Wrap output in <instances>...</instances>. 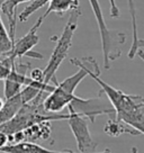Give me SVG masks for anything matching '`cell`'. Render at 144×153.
Instances as JSON below:
<instances>
[{"mask_svg": "<svg viewBox=\"0 0 144 153\" xmlns=\"http://www.w3.org/2000/svg\"><path fill=\"white\" fill-rule=\"evenodd\" d=\"M29 78L34 80V81H39V82H44V74H43V70L41 69H34L30 72V76Z\"/></svg>", "mask_w": 144, "mask_h": 153, "instance_id": "5bb4252c", "label": "cell"}, {"mask_svg": "<svg viewBox=\"0 0 144 153\" xmlns=\"http://www.w3.org/2000/svg\"><path fill=\"white\" fill-rule=\"evenodd\" d=\"M68 107L78 114L85 116L91 123H95L96 117L100 115H109L111 117H115V110L102 90L99 91L97 96L88 99L74 96Z\"/></svg>", "mask_w": 144, "mask_h": 153, "instance_id": "277c9868", "label": "cell"}, {"mask_svg": "<svg viewBox=\"0 0 144 153\" xmlns=\"http://www.w3.org/2000/svg\"><path fill=\"white\" fill-rule=\"evenodd\" d=\"M137 48H144V39H140L137 41Z\"/></svg>", "mask_w": 144, "mask_h": 153, "instance_id": "2e32d148", "label": "cell"}, {"mask_svg": "<svg viewBox=\"0 0 144 153\" xmlns=\"http://www.w3.org/2000/svg\"><path fill=\"white\" fill-rule=\"evenodd\" d=\"M4 104H5V100H4L2 98H0V109L4 107Z\"/></svg>", "mask_w": 144, "mask_h": 153, "instance_id": "e0dca14e", "label": "cell"}, {"mask_svg": "<svg viewBox=\"0 0 144 153\" xmlns=\"http://www.w3.org/2000/svg\"><path fill=\"white\" fill-rule=\"evenodd\" d=\"M30 0H5L1 4V13L7 16L8 22H9V35L13 41L15 39L16 36V9L17 7L23 4V2H27Z\"/></svg>", "mask_w": 144, "mask_h": 153, "instance_id": "8fae6325", "label": "cell"}, {"mask_svg": "<svg viewBox=\"0 0 144 153\" xmlns=\"http://www.w3.org/2000/svg\"><path fill=\"white\" fill-rule=\"evenodd\" d=\"M0 152L4 153H80V152H72V151H54L48 148H44L39 144H36L29 141H22L16 142L8 145H5L4 148L0 149ZM95 153H111V150H105L102 152Z\"/></svg>", "mask_w": 144, "mask_h": 153, "instance_id": "52a82bcc", "label": "cell"}, {"mask_svg": "<svg viewBox=\"0 0 144 153\" xmlns=\"http://www.w3.org/2000/svg\"><path fill=\"white\" fill-rule=\"evenodd\" d=\"M78 8H80L78 0H51L48 2V7L46 11L41 17L45 19L52 13L59 15V16H63L68 11L78 9Z\"/></svg>", "mask_w": 144, "mask_h": 153, "instance_id": "30bf717a", "label": "cell"}, {"mask_svg": "<svg viewBox=\"0 0 144 153\" xmlns=\"http://www.w3.org/2000/svg\"><path fill=\"white\" fill-rule=\"evenodd\" d=\"M9 142V139H8V135L4 132H0V149L4 148L5 145H7V143Z\"/></svg>", "mask_w": 144, "mask_h": 153, "instance_id": "9a60e30c", "label": "cell"}, {"mask_svg": "<svg viewBox=\"0 0 144 153\" xmlns=\"http://www.w3.org/2000/svg\"><path fill=\"white\" fill-rule=\"evenodd\" d=\"M104 132H105V134L109 135L111 137H118L123 134H128L132 136L140 135L139 132H136L135 129L130 127L128 125H126L116 117H111L107 120V123L104 126Z\"/></svg>", "mask_w": 144, "mask_h": 153, "instance_id": "9c48e42d", "label": "cell"}, {"mask_svg": "<svg viewBox=\"0 0 144 153\" xmlns=\"http://www.w3.org/2000/svg\"><path fill=\"white\" fill-rule=\"evenodd\" d=\"M70 62L73 65H77L79 70L71 76L64 79L62 82L58 81V83L54 86V89L44 98L43 108L46 113H61L65 107H68L76 96L74 91L78 85L88 76V72L80 59L73 57L70 60Z\"/></svg>", "mask_w": 144, "mask_h": 153, "instance_id": "7a4b0ae2", "label": "cell"}, {"mask_svg": "<svg viewBox=\"0 0 144 153\" xmlns=\"http://www.w3.org/2000/svg\"><path fill=\"white\" fill-rule=\"evenodd\" d=\"M132 153H137V149L135 148V146L134 148H132Z\"/></svg>", "mask_w": 144, "mask_h": 153, "instance_id": "ac0fdd59", "label": "cell"}, {"mask_svg": "<svg viewBox=\"0 0 144 153\" xmlns=\"http://www.w3.org/2000/svg\"><path fill=\"white\" fill-rule=\"evenodd\" d=\"M1 4L2 1H0V57L7 55L11 51L14 45V41L10 37L9 32L5 27V24L1 18Z\"/></svg>", "mask_w": 144, "mask_h": 153, "instance_id": "7c38bea8", "label": "cell"}, {"mask_svg": "<svg viewBox=\"0 0 144 153\" xmlns=\"http://www.w3.org/2000/svg\"><path fill=\"white\" fill-rule=\"evenodd\" d=\"M24 105L25 102L23 100L20 92L6 99L4 107L0 109V125L11 120Z\"/></svg>", "mask_w": 144, "mask_h": 153, "instance_id": "ba28073f", "label": "cell"}, {"mask_svg": "<svg viewBox=\"0 0 144 153\" xmlns=\"http://www.w3.org/2000/svg\"><path fill=\"white\" fill-rule=\"evenodd\" d=\"M81 15L82 13L80 8L71 10L69 19H68L61 35L59 37L51 38L52 41H54V39L56 41V45H55V48H54L52 54L50 56L48 65L43 70L44 83L45 85H50V83L56 85L58 83L55 73L64 61V59L69 54V50L72 46V38H73V35L78 28V20H79Z\"/></svg>", "mask_w": 144, "mask_h": 153, "instance_id": "6da1fadb", "label": "cell"}, {"mask_svg": "<svg viewBox=\"0 0 144 153\" xmlns=\"http://www.w3.org/2000/svg\"><path fill=\"white\" fill-rule=\"evenodd\" d=\"M51 0H30L29 4L24 8V10L18 15V20L19 22H27V19L32 16V15L37 11L39 9L43 8L45 5H48Z\"/></svg>", "mask_w": 144, "mask_h": 153, "instance_id": "4fadbf2b", "label": "cell"}, {"mask_svg": "<svg viewBox=\"0 0 144 153\" xmlns=\"http://www.w3.org/2000/svg\"><path fill=\"white\" fill-rule=\"evenodd\" d=\"M67 108L69 114L67 120L77 142L78 152L95 153L98 148V143L92 139V135L89 131V120L85 116L73 111L70 107Z\"/></svg>", "mask_w": 144, "mask_h": 153, "instance_id": "5b68a950", "label": "cell"}, {"mask_svg": "<svg viewBox=\"0 0 144 153\" xmlns=\"http://www.w3.org/2000/svg\"><path fill=\"white\" fill-rule=\"evenodd\" d=\"M89 4L91 6L92 13L95 15L99 34H100L104 68L106 70H108L111 69V62L116 61L122 55V46L126 42V34L120 30L108 28L99 0H89Z\"/></svg>", "mask_w": 144, "mask_h": 153, "instance_id": "3957f363", "label": "cell"}, {"mask_svg": "<svg viewBox=\"0 0 144 153\" xmlns=\"http://www.w3.org/2000/svg\"><path fill=\"white\" fill-rule=\"evenodd\" d=\"M43 22L44 19L42 17H39L36 20V23L33 25V27L28 30V33L19 39L15 41L11 51L7 54V56L9 57L11 61H16V59H20L23 56H29L34 57V59H39V60H43L42 54L32 51L34 46L37 45L39 42V36L37 35V30L41 27V25L43 24Z\"/></svg>", "mask_w": 144, "mask_h": 153, "instance_id": "8992f818", "label": "cell"}]
</instances>
